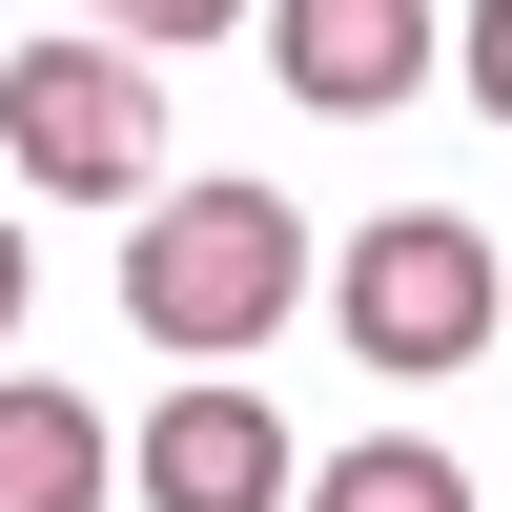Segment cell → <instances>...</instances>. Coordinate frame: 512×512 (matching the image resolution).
<instances>
[{
    "mask_svg": "<svg viewBox=\"0 0 512 512\" xmlns=\"http://www.w3.org/2000/svg\"><path fill=\"white\" fill-rule=\"evenodd\" d=\"M287 512H472V472H451L431 431H369V451H328V472L287 492Z\"/></svg>",
    "mask_w": 512,
    "mask_h": 512,
    "instance_id": "52a82bcc",
    "label": "cell"
},
{
    "mask_svg": "<svg viewBox=\"0 0 512 512\" xmlns=\"http://www.w3.org/2000/svg\"><path fill=\"white\" fill-rule=\"evenodd\" d=\"M82 21H103V41H144V62H164V41H226L246 0H82Z\"/></svg>",
    "mask_w": 512,
    "mask_h": 512,
    "instance_id": "ba28073f",
    "label": "cell"
},
{
    "mask_svg": "<svg viewBox=\"0 0 512 512\" xmlns=\"http://www.w3.org/2000/svg\"><path fill=\"white\" fill-rule=\"evenodd\" d=\"M0 144H21L41 205H144V185H164V82H144V41H103V21L21 41V62H0Z\"/></svg>",
    "mask_w": 512,
    "mask_h": 512,
    "instance_id": "7a4b0ae2",
    "label": "cell"
},
{
    "mask_svg": "<svg viewBox=\"0 0 512 512\" xmlns=\"http://www.w3.org/2000/svg\"><path fill=\"white\" fill-rule=\"evenodd\" d=\"M287 308H308V226H287V185H144V226H123V328H144V349L246 369Z\"/></svg>",
    "mask_w": 512,
    "mask_h": 512,
    "instance_id": "6da1fadb",
    "label": "cell"
},
{
    "mask_svg": "<svg viewBox=\"0 0 512 512\" xmlns=\"http://www.w3.org/2000/svg\"><path fill=\"white\" fill-rule=\"evenodd\" d=\"M451 82H472V103L512 123V0H472V21H451Z\"/></svg>",
    "mask_w": 512,
    "mask_h": 512,
    "instance_id": "9c48e42d",
    "label": "cell"
},
{
    "mask_svg": "<svg viewBox=\"0 0 512 512\" xmlns=\"http://www.w3.org/2000/svg\"><path fill=\"white\" fill-rule=\"evenodd\" d=\"M103 492H123L103 410H82L62 369H0V512H103Z\"/></svg>",
    "mask_w": 512,
    "mask_h": 512,
    "instance_id": "8992f818",
    "label": "cell"
},
{
    "mask_svg": "<svg viewBox=\"0 0 512 512\" xmlns=\"http://www.w3.org/2000/svg\"><path fill=\"white\" fill-rule=\"evenodd\" d=\"M492 308H512V267L451 205H390V226H349V267H328V328H349L369 369H472Z\"/></svg>",
    "mask_w": 512,
    "mask_h": 512,
    "instance_id": "3957f363",
    "label": "cell"
},
{
    "mask_svg": "<svg viewBox=\"0 0 512 512\" xmlns=\"http://www.w3.org/2000/svg\"><path fill=\"white\" fill-rule=\"evenodd\" d=\"M123 472H144V512H287V492H308V451H287V410L246 390V369H185V390L144 410Z\"/></svg>",
    "mask_w": 512,
    "mask_h": 512,
    "instance_id": "277c9868",
    "label": "cell"
},
{
    "mask_svg": "<svg viewBox=\"0 0 512 512\" xmlns=\"http://www.w3.org/2000/svg\"><path fill=\"white\" fill-rule=\"evenodd\" d=\"M0 328H21V226H0Z\"/></svg>",
    "mask_w": 512,
    "mask_h": 512,
    "instance_id": "30bf717a",
    "label": "cell"
},
{
    "mask_svg": "<svg viewBox=\"0 0 512 512\" xmlns=\"http://www.w3.org/2000/svg\"><path fill=\"white\" fill-rule=\"evenodd\" d=\"M267 62H287L308 123H390L410 82L451 62V21H431V0H267Z\"/></svg>",
    "mask_w": 512,
    "mask_h": 512,
    "instance_id": "5b68a950",
    "label": "cell"
}]
</instances>
